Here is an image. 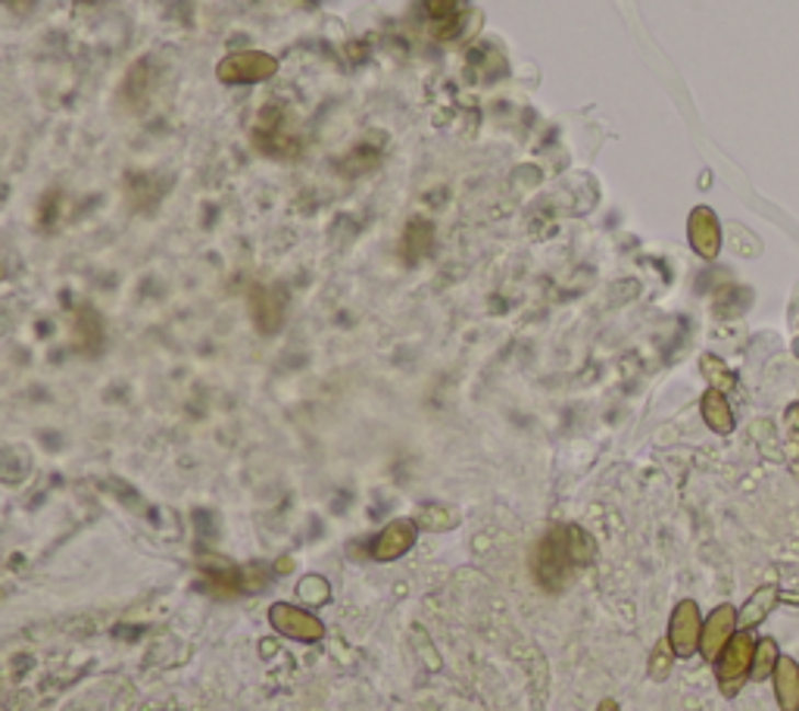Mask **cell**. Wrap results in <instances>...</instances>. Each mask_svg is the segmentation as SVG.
Wrapping results in <instances>:
<instances>
[{
  "label": "cell",
  "mask_w": 799,
  "mask_h": 711,
  "mask_svg": "<svg viewBox=\"0 0 799 711\" xmlns=\"http://www.w3.org/2000/svg\"><path fill=\"white\" fill-rule=\"evenodd\" d=\"M562 540H566V555L572 565H591L596 559V540L581 525H569Z\"/></svg>",
  "instance_id": "obj_11"
},
{
  "label": "cell",
  "mask_w": 799,
  "mask_h": 711,
  "mask_svg": "<svg viewBox=\"0 0 799 711\" xmlns=\"http://www.w3.org/2000/svg\"><path fill=\"white\" fill-rule=\"evenodd\" d=\"M278 62L275 57H269L263 50H238L226 60L219 62V79L228 84H244V82H263L269 76H275Z\"/></svg>",
  "instance_id": "obj_4"
},
{
  "label": "cell",
  "mask_w": 799,
  "mask_h": 711,
  "mask_svg": "<svg viewBox=\"0 0 799 711\" xmlns=\"http://www.w3.org/2000/svg\"><path fill=\"white\" fill-rule=\"evenodd\" d=\"M596 711H621V709H618V702H615V699H603Z\"/></svg>",
  "instance_id": "obj_18"
},
{
  "label": "cell",
  "mask_w": 799,
  "mask_h": 711,
  "mask_svg": "<svg viewBox=\"0 0 799 711\" xmlns=\"http://www.w3.org/2000/svg\"><path fill=\"white\" fill-rule=\"evenodd\" d=\"M703 640V615L694 599H681L669 621V643L677 658H690L699 650Z\"/></svg>",
  "instance_id": "obj_3"
},
{
  "label": "cell",
  "mask_w": 799,
  "mask_h": 711,
  "mask_svg": "<svg viewBox=\"0 0 799 711\" xmlns=\"http://www.w3.org/2000/svg\"><path fill=\"white\" fill-rule=\"evenodd\" d=\"M780 662V650L778 643L772 640V637H762L756 643V658H753V680H765V677H772L775 668H778Z\"/></svg>",
  "instance_id": "obj_13"
},
{
  "label": "cell",
  "mask_w": 799,
  "mask_h": 711,
  "mask_svg": "<svg viewBox=\"0 0 799 711\" xmlns=\"http://www.w3.org/2000/svg\"><path fill=\"white\" fill-rule=\"evenodd\" d=\"M699 412H703V422L712 427L716 434H731L734 431V409L728 403V397L721 390H716V387H709L703 393Z\"/></svg>",
  "instance_id": "obj_9"
},
{
  "label": "cell",
  "mask_w": 799,
  "mask_h": 711,
  "mask_svg": "<svg viewBox=\"0 0 799 711\" xmlns=\"http://www.w3.org/2000/svg\"><path fill=\"white\" fill-rule=\"evenodd\" d=\"M797 412H799V409H797Z\"/></svg>",
  "instance_id": "obj_19"
},
{
  "label": "cell",
  "mask_w": 799,
  "mask_h": 711,
  "mask_svg": "<svg viewBox=\"0 0 799 711\" xmlns=\"http://www.w3.org/2000/svg\"><path fill=\"white\" fill-rule=\"evenodd\" d=\"M269 624H272L275 633H282L287 640H297V643H319V640H326L322 618H316L312 611L300 609V606H290V603H275L269 609Z\"/></svg>",
  "instance_id": "obj_2"
},
{
  "label": "cell",
  "mask_w": 799,
  "mask_h": 711,
  "mask_svg": "<svg viewBox=\"0 0 799 711\" xmlns=\"http://www.w3.org/2000/svg\"><path fill=\"white\" fill-rule=\"evenodd\" d=\"M419 521V528L431 530V534H441V530H450V528H459V512L456 508H447V506H429L422 508V515L415 518Z\"/></svg>",
  "instance_id": "obj_14"
},
{
  "label": "cell",
  "mask_w": 799,
  "mask_h": 711,
  "mask_svg": "<svg viewBox=\"0 0 799 711\" xmlns=\"http://www.w3.org/2000/svg\"><path fill=\"white\" fill-rule=\"evenodd\" d=\"M756 643L758 640L753 637V630H738V633L731 637V643L724 646V652L718 655L716 662L718 687H721V692H724L728 699H734V696L743 690L746 677L753 674Z\"/></svg>",
  "instance_id": "obj_1"
},
{
  "label": "cell",
  "mask_w": 799,
  "mask_h": 711,
  "mask_svg": "<svg viewBox=\"0 0 799 711\" xmlns=\"http://www.w3.org/2000/svg\"><path fill=\"white\" fill-rule=\"evenodd\" d=\"M780 599V589L778 587H758L746 603H743V609L738 611V628L740 630H753L758 628L772 609H775V603Z\"/></svg>",
  "instance_id": "obj_10"
},
{
  "label": "cell",
  "mask_w": 799,
  "mask_h": 711,
  "mask_svg": "<svg viewBox=\"0 0 799 711\" xmlns=\"http://www.w3.org/2000/svg\"><path fill=\"white\" fill-rule=\"evenodd\" d=\"M297 599L300 603H307V606H326L331 599V587L326 577H319V574H307V577H300V584H297Z\"/></svg>",
  "instance_id": "obj_15"
},
{
  "label": "cell",
  "mask_w": 799,
  "mask_h": 711,
  "mask_svg": "<svg viewBox=\"0 0 799 711\" xmlns=\"http://www.w3.org/2000/svg\"><path fill=\"white\" fill-rule=\"evenodd\" d=\"M419 521L415 518H393L390 525L381 528V534L372 543V559L375 562H393L400 555H407L415 540H419Z\"/></svg>",
  "instance_id": "obj_5"
},
{
  "label": "cell",
  "mask_w": 799,
  "mask_h": 711,
  "mask_svg": "<svg viewBox=\"0 0 799 711\" xmlns=\"http://www.w3.org/2000/svg\"><path fill=\"white\" fill-rule=\"evenodd\" d=\"M775 699L780 711H799V662L790 655H780L778 668L772 674Z\"/></svg>",
  "instance_id": "obj_8"
},
{
  "label": "cell",
  "mask_w": 799,
  "mask_h": 711,
  "mask_svg": "<svg viewBox=\"0 0 799 711\" xmlns=\"http://www.w3.org/2000/svg\"><path fill=\"white\" fill-rule=\"evenodd\" d=\"M699 368H703V378L709 381V387H716L721 393H728V390L738 387V375L724 366L718 356H712V353H703V356H699Z\"/></svg>",
  "instance_id": "obj_12"
},
{
  "label": "cell",
  "mask_w": 799,
  "mask_h": 711,
  "mask_svg": "<svg viewBox=\"0 0 799 711\" xmlns=\"http://www.w3.org/2000/svg\"><path fill=\"white\" fill-rule=\"evenodd\" d=\"M687 238H690V246L694 253L703 256V260H716L718 250H721V225H718V216L709 209V206H697L687 219Z\"/></svg>",
  "instance_id": "obj_7"
},
{
  "label": "cell",
  "mask_w": 799,
  "mask_h": 711,
  "mask_svg": "<svg viewBox=\"0 0 799 711\" xmlns=\"http://www.w3.org/2000/svg\"><path fill=\"white\" fill-rule=\"evenodd\" d=\"M456 10H459V0H425V13L434 22L456 20Z\"/></svg>",
  "instance_id": "obj_17"
},
{
  "label": "cell",
  "mask_w": 799,
  "mask_h": 711,
  "mask_svg": "<svg viewBox=\"0 0 799 711\" xmlns=\"http://www.w3.org/2000/svg\"><path fill=\"white\" fill-rule=\"evenodd\" d=\"M738 609L734 606H718L706 621H703V640H699V652L706 662H718V655L731 643V637L738 633Z\"/></svg>",
  "instance_id": "obj_6"
},
{
  "label": "cell",
  "mask_w": 799,
  "mask_h": 711,
  "mask_svg": "<svg viewBox=\"0 0 799 711\" xmlns=\"http://www.w3.org/2000/svg\"><path fill=\"white\" fill-rule=\"evenodd\" d=\"M675 658H677L675 650H672V643H669V637H665L657 650H653V658H650V677H653V680H665V677L672 674Z\"/></svg>",
  "instance_id": "obj_16"
}]
</instances>
